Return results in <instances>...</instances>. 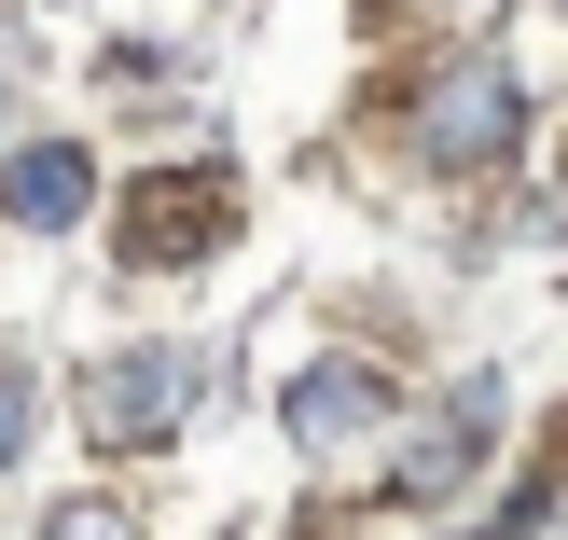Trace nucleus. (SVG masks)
Here are the masks:
<instances>
[{
	"instance_id": "obj_1",
	"label": "nucleus",
	"mask_w": 568,
	"mask_h": 540,
	"mask_svg": "<svg viewBox=\"0 0 568 540\" xmlns=\"http://www.w3.org/2000/svg\"><path fill=\"white\" fill-rule=\"evenodd\" d=\"M527 139V83L499 70V55H471V70H444L430 98H416V153L430 166H499Z\"/></svg>"
},
{
	"instance_id": "obj_2",
	"label": "nucleus",
	"mask_w": 568,
	"mask_h": 540,
	"mask_svg": "<svg viewBox=\"0 0 568 540\" xmlns=\"http://www.w3.org/2000/svg\"><path fill=\"white\" fill-rule=\"evenodd\" d=\"M83 403H98L111 444H166V430H181V403H194V347H125Z\"/></svg>"
},
{
	"instance_id": "obj_3",
	"label": "nucleus",
	"mask_w": 568,
	"mask_h": 540,
	"mask_svg": "<svg viewBox=\"0 0 568 540\" xmlns=\"http://www.w3.org/2000/svg\"><path fill=\"white\" fill-rule=\"evenodd\" d=\"M375 416H388V388L361 375V360H320V375H292V444H305V458H347Z\"/></svg>"
},
{
	"instance_id": "obj_4",
	"label": "nucleus",
	"mask_w": 568,
	"mask_h": 540,
	"mask_svg": "<svg viewBox=\"0 0 568 540\" xmlns=\"http://www.w3.org/2000/svg\"><path fill=\"white\" fill-rule=\"evenodd\" d=\"M83 194H98V166H83L70 139H28V153L0 166V208H14V222H42V236H70V222H83Z\"/></svg>"
},
{
	"instance_id": "obj_5",
	"label": "nucleus",
	"mask_w": 568,
	"mask_h": 540,
	"mask_svg": "<svg viewBox=\"0 0 568 540\" xmlns=\"http://www.w3.org/2000/svg\"><path fill=\"white\" fill-rule=\"evenodd\" d=\"M486 444H499V388L471 375L458 403H444V430H430V444H416V458H403V486H458V471L486 458Z\"/></svg>"
},
{
	"instance_id": "obj_6",
	"label": "nucleus",
	"mask_w": 568,
	"mask_h": 540,
	"mask_svg": "<svg viewBox=\"0 0 568 540\" xmlns=\"http://www.w3.org/2000/svg\"><path fill=\"white\" fill-rule=\"evenodd\" d=\"M55 540H111V513H70V527H55Z\"/></svg>"
},
{
	"instance_id": "obj_7",
	"label": "nucleus",
	"mask_w": 568,
	"mask_h": 540,
	"mask_svg": "<svg viewBox=\"0 0 568 540\" xmlns=\"http://www.w3.org/2000/svg\"><path fill=\"white\" fill-rule=\"evenodd\" d=\"M0 444H14V388H0Z\"/></svg>"
}]
</instances>
